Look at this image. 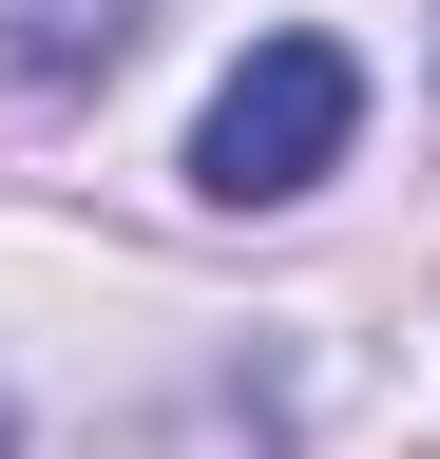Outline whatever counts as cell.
<instances>
[{
    "label": "cell",
    "instance_id": "obj_1",
    "mask_svg": "<svg viewBox=\"0 0 440 459\" xmlns=\"http://www.w3.org/2000/svg\"><path fill=\"white\" fill-rule=\"evenodd\" d=\"M345 134H364V57L345 39H249L230 96L192 115V192L211 211H288V192L345 172Z\"/></svg>",
    "mask_w": 440,
    "mask_h": 459
},
{
    "label": "cell",
    "instance_id": "obj_2",
    "mask_svg": "<svg viewBox=\"0 0 440 459\" xmlns=\"http://www.w3.org/2000/svg\"><path fill=\"white\" fill-rule=\"evenodd\" d=\"M153 0H20L0 20V77H96V57H134Z\"/></svg>",
    "mask_w": 440,
    "mask_h": 459
}]
</instances>
